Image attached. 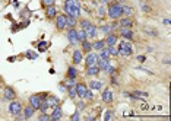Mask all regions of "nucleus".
I'll use <instances>...</instances> for the list:
<instances>
[{
    "label": "nucleus",
    "instance_id": "49",
    "mask_svg": "<svg viewBox=\"0 0 171 121\" xmlns=\"http://www.w3.org/2000/svg\"><path fill=\"white\" fill-rule=\"evenodd\" d=\"M84 108H85V104H84V102H80V104L78 105V109L80 111V109H84Z\"/></svg>",
    "mask_w": 171,
    "mask_h": 121
},
{
    "label": "nucleus",
    "instance_id": "23",
    "mask_svg": "<svg viewBox=\"0 0 171 121\" xmlns=\"http://www.w3.org/2000/svg\"><path fill=\"white\" fill-rule=\"evenodd\" d=\"M76 22H78V19H76V18L66 15V28H75V27H76Z\"/></svg>",
    "mask_w": 171,
    "mask_h": 121
},
{
    "label": "nucleus",
    "instance_id": "37",
    "mask_svg": "<svg viewBox=\"0 0 171 121\" xmlns=\"http://www.w3.org/2000/svg\"><path fill=\"white\" fill-rule=\"evenodd\" d=\"M114 117H116V115H114V112H113V111H107V112H105V115H104V120L105 121H110V120H113Z\"/></svg>",
    "mask_w": 171,
    "mask_h": 121
},
{
    "label": "nucleus",
    "instance_id": "16",
    "mask_svg": "<svg viewBox=\"0 0 171 121\" xmlns=\"http://www.w3.org/2000/svg\"><path fill=\"white\" fill-rule=\"evenodd\" d=\"M46 16L48 19H54V18L57 16V7H56V5H54V6L46 7Z\"/></svg>",
    "mask_w": 171,
    "mask_h": 121
},
{
    "label": "nucleus",
    "instance_id": "11",
    "mask_svg": "<svg viewBox=\"0 0 171 121\" xmlns=\"http://www.w3.org/2000/svg\"><path fill=\"white\" fill-rule=\"evenodd\" d=\"M105 47H113V45H116L118 41V37L114 32H111V34H108L107 37H105Z\"/></svg>",
    "mask_w": 171,
    "mask_h": 121
},
{
    "label": "nucleus",
    "instance_id": "7",
    "mask_svg": "<svg viewBox=\"0 0 171 121\" xmlns=\"http://www.w3.org/2000/svg\"><path fill=\"white\" fill-rule=\"evenodd\" d=\"M84 31H85V34H86V38H88V40H91V38H95V37H97L98 28L95 27L94 23H89V25H88Z\"/></svg>",
    "mask_w": 171,
    "mask_h": 121
},
{
    "label": "nucleus",
    "instance_id": "17",
    "mask_svg": "<svg viewBox=\"0 0 171 121\" xmlns=\"http://www.w3.org/2000/svg\"><path fill=\"white\" fill-rule=\"evenodd\" d=\"M84 60V54H82V50H75L72 55V61L73 64H79L80 61Z\"/></svg>",
    "mask_w": 171,
    "mask_h": 121
},
{
    "label": "nucleus",
    "instance_id": "24",
    "mask_svg": "<svg viewBox=\"0 0 171 121\" xmlns=\"http://www.w3.org/2000/svg\"><path fill=\"white\" fill-rule=\"evenodd\" d=\"M110 64V60L108 59H99L98 57V61H97V66L99 67V70H102L104 72L105 69H107V66Z\"/></svg>",
    "mask_w": 171,
    "mask_h": 121
},
{
    "label": "nucleus",
    "instance_id": "39",
    "mask_svg": "<svg viewBox=\"0 0 171 121\" xmlns=\"http://www.w3.org/2000/svg\"><path fill=\"white\" fill-rule=\"evenodd\" d=\"M107 48H108V51H110V55H114V57L118 55V50L116 48V45H113V47H107Z\"/></svg>",
    "mask_w": 171,
    "mask_h": 121
},
{
    "label": "nucleus",
    "instance_id": "52",
    "mask_svg": "<svg viewBox=\"0 0 171 121\" xmlns=\"http://www.w3.org/2000/svg\"><path fill=\"white\" fill-rule=\"evenodd\" d=\"M0 83H2V79H0Z\"/></svg>",
    "mask_w": 171,
    "mask_h": 121
},
{
    "label": "nucleus",
    "instance_id": "31",
    "mask_svg": "<svg viewBox=\"0 0 171 121\" xmlns=\"http://www.w3.org/2000/svg\"><path fill=\"white\" fill-rule=\"evenodd\" d=\"M67 94H69V98H70V99H75V98H76V89H75V85H73V86H67Z\"/></svg>",
    "mask_w": 171,
    "mask_h": 121
},
{
    "label": "nucleus",
    "instance_id": "25",
    "mask_svg": "<svg viewBox=\"0 0 171 121\" xmlns=\"http://www.w3.org/2000/svg\"><path fill=\"white\" fill-rule=\"evenodd\" d=\"M80 44H82V53H89V51L92 50V42L89 40L82 41Z\"/></svg>",
    "mask_w": 171,
    "mask_h": 121
},
{
    "label": "nucleus",
    "instance_id": "33",
    "mask_svg": "<svg viewBox=\"0 0 171 121\" xmlns=\"http://www.w3.org/2000/svg\"><path fill=\"white\" fill-rule=\"evenodd\" d=\"M85 40H88V38H86L85 31H84V29H79L78 31V41L79 42H82V41H85Z\"/></svg>",
    "mask_w": 171,
    "mask_h": 121
},
{
    "label": "nucleus",
    "instance_id": "21",
    "mask_svg": "<svg viewBox=\"0 0 171 121\" xmlns=\"http://www.w3.org/2000/svg\"><path fill=\"white\" fill-rule=\"evenodd\" d=\"M101 70H99V67L95 64V66H88L86 67V76H97V74L99 73Z\"/></svg>",
    "mask_w": 171,
    "mask_h": 121
},
{
    "label": "nucleus",
    "instance_id": "9",
    "mask_svg": "<svg viewBox=\"0 0 171 121\" xmlns=\"http://www.w3.org/2000/svg\"><path fill=\"white\" fill-rule=\"evenodd\" d=\"M61 117H63V111H61L60 105L53 107V112L50 114V120H51V121H57V120H60Z\"/></svg>",
    "mask_w": 171,
    "mask_h": 121
},
{
    "label": "nucleus",
    "instance_id": "38",
    "mask_svg": "<svg viewBox=\"0 0 171 121\" xmlns=\"http://www.w3.org/2000/svg\"><path fill=\"white\" fill-rule=\"evenodd\" d=\"M140 9H142V10H143L145 13H151V6H148V5H146V3H140Z\"/></svg>",
    "mask_w": 171,
    "mask_h": 121
},
{
    "label": "nucleus",
    "instance_id": "4",
    "mask_svg": "<svg viewBox=\"0 0 171 121\" xmlns=\"http://www.w3.org/2000/svg\"><path fill=\"white\" fill-rule=\"evenodd\" d=\"M67 40H69V44H70V45H76V44H79L78 31H76L75 28H69V31H67Z\"/></svg>",
    "mask_w": 171,
    "mask_h": 121
},
{
    "label": "nucleus",
    "instance_id": "1",
    "mask_svg": "<svg viewBox=\"0 0 171 121\" xmlns=\"http://www.w3.org/2000/svg\"><path fill=\"white\" fill-rule=\"evenodd\" d=\"M107 15L108 18L113 20H118L121 16H123V12H121V5L120 3H111L108 9H107Z\"/></svg>",
    "mask_w": 171,
    "mask_h": 121
},
{
    "label": "nucleus",
    "instance_id": "27",
    "mask_svg": "<svg viewBox=\"0 0 171 121\" xmlns=\"http://www.w3.org/2000/svg\"><path fill=\"white\" fill-rule=\"evenodd\" d=\"M89 87H91V89H94V91H99V89H102V82H99V80H91V83H89Z\"/></svg>",
    "mask_w": 171,
    "mask_h": 121
},
{
    "label": "nucleus",
    "instance_id": "6",
    "mask_svg": "<svg viewBox=\"0 0 171 121\" xmlns=\"http://www.w3.org/2000/svg\"><path fill=\"white\" fill-rule=\"evenodd\" d=\"M54 19H56V28H57L59 31H63V29H66V15L65 13L57 15Z\"/></svg>",
    "mask_w": 171,
    "mask_h": 121
},
{
    "label": "nucleus",
    "instance_id": "47",
    "mask_svg": "<svg viewBox=\"0 0 171 121\" xmlns=\"http://www.w3.org/2000/svg\"><path fill=\"white\" fill-rule=\"evenodd\" d=\"M26 57H28V59H37V54H32V53H26Z\"/></svg>",
    "mask_w": 171,
    "mask_h": 121
},
{
    "label": "nucleus",
    "instance_id": "15",
    "mask_svg": "<svg viewBox=\"0 0 171 121\" xmlns=\"http://www.w3.org/2000/svg\"><path fill=\"white\" fill-rule=\"evenodd\" d=\"M101 98H102V102H105V104H111L113 99H114V95H113V92L110 91V89H104Z\"/></svg>",
    "mask_w": 171,
    "mask_h": 121
},
{
    "label": "nucleus",
    "instance_id": "36",
    "mask_svg": "<svg viewBox=\"0 0 171 121\" xmlns=\"http://www.w3.org/2000/svg\"><path fill=\"white\" fill-rule=\"evenodd\" d=\"M92 98H94V94H92V89H86V92H85V96H84V99H88V101H91Z\"/></svg>",
    "mask_w": 171,
    "mask_h": 121
},
{
    "label": "nucleus",
    "instance_id": "13",
    "mask_svg": "<svg viewBox=\"0 0 171 121\" xmlns=\"http://www.w3.org/2000/svg\"><path fill=\"white\" fill-rule=\"evenodd\" d=\"M75 89H76V96H79L80 99H84L88 86H86L85 83H76V85H75Z\"/></svg>",
    "mask_w": 171,
    "mask_h": 121
},
{
    "label": "nucleus",
    "instance_id": "29",
    "mask_svg": "<svg viewBox=\"0 0 171 121\" xmlns=\"http://www.w3.org/2000/svg\"><path fill=\"white\" fill-rule=\"evenodd\" d=\"M121 12H123V16H132L133 13V9L127 5H121Z\"/></svg>",
    "mask_w": 171,
    "mask_h": 121
},
{
    "label": "nucleus",
    "instance_id": "2",
    "mask_svg": "<svg viewBox=\"0 0 171 121\" xmlns=\"http://www.w3.org/2000/svg\"><path fill=\"white\" fill-rule=\"evenodd\" d=\"M118 54L120 55H123V57H130L132 54H133V48H132V44L129 41H121L120 42V45H118Z\"/></svg>",
    "mask_w": 171,
    "mask_h": 121
},
{
    "label": "nucleus",
    "instance_id": "20",
    "mask_svg": "<svg viewBox=\"0 0 171 121\" xmlns=\"http://www.w3.org/2000/svg\"><path fill=\"white\" fill-rule=\"evenodd\" d=\"M22 112H24V115H25V120H28V118H32L34 112H35V108L31 107V105H28V107H25L24 109H22Z\"/></svg>",
    "mask_w": 171,
    "mask_h": 121
},
{
    "label": "nucleus",
    "instance_id": "30",
    "mask_svg": "<svg viewBox=\"0 0 171 121\" xmlns=\"http://www.w3.org/2000/svg\"><path fill=\"white\" fill-rule=\"evenodd\" d=\"M99 31H101L102 34L108 35V34H111L113 32V28H111V25L108 23V25H102V27H99Z\"/></svg>",
    "mask_w": 171,
    "mask_h": 121
},
{
    "label": "nucleus",
    "instance_id": "51",
    "mask_svg": "<svg viewBox=\"0 0 171 121\" xmlns=\"http://www.w3.org/2000/svg\"><path fill=\"white\" fill-rule=\"evenodd\" d=\"M164 25H170V19H164Z\"/></svg>",
    "mask_w": 171,
    "mask_h": 121
},
{
    "label": "nucleus",
    "instance_id": "8",
    "mask_svg": "<svg viewBox=\"0 0 171 121\" xmlns=\"http://www.w3.org/2000/svg\"><path fill=\"white\" fill-rule=\"evenodd\" d=\"M97 61H98V54L97 53H86V59H85V64L86 67L88 66H95L97 64Z\"/></svg>",
    "mask_w": 171,
    "mask_h": 121
},
{
    "label": "nucleus",
    "instance_id": "19",
    "mask_svg": "<svg viewBox=\"0 0 171 121\" xmlns=\"http://www.w3.org/2000/svg\"><path fill=\"white\" fill-rule=\"evenodd\" d=\"M120 35L125 40H132L133 38V32H132L130 28H120Z\"/></svg>",
    "mask_w": 171,
    "mask_h": 121
},
{
    "label": "nucleus",
    "instance_id": "34",
    "mask_svg": "<svg viewBox=\"0 0 171 121\" xmlns=\"http://www.w3.org/2000/svg\"><path fill=\"white\" fill-rule=\"evenodd\" d=\"M132 95H133L136 99H138L139 96H140V98H148V92H140V91H135Z\"/></svg>",
    "mask_w": 171,
    "mask_h": 121
},
{
    "label": "nucleus",
    "instance_id": "50",
    "mask_svg": "<svg viewBox=\"0 0 171 121\" xmlns=\"http://www.w3.org/2000/svg\"><path fill=\"white\" fill-rule=\"evenodd\" d=\"M111 83H113V85H118V83H117V79H116L114 76L111 77Z\"/></svg>",
    "mask_w": 171,
    "mask_h": 121
},
{
    "label": "nucleus",
    "instance_id": "28",
    "mask_svg": "<svg viewBox=\"0 0 171 121\" xmlns=\"http://www.w3.org/2000/svg\"><path fill=\"white\" fill-rule=\"evenodd\" d=\"M98 57H99V59H108V60H110V57H111V55H110V51H108V48L104 47L102 50H99Z\"/></svg>",
    "mask_w": 171,
    "mask_h": 121
},
{
    "label": "nucleus",
    "instance_id": "5",
    "mask_svg": "<svg viewBox=\"0 0 171 121\" xmlns=\"http://www.w3.org/2000/svg\"><path fill=\"white\" fill-rule=\"evenodd\" d=\"M63 9H65V12L69 15V16H73V18H76V19L80 16V9H79V7H73V6H69V5H65Z\"/></svg>",
    "mask_w": 171,
    "mask_h": 121
},
{
    "label": "nucleus",
    "instance_id": "40",
    "mask_svg": "<svg viewBox=\"0 0 171 121\" xmlns=\"http://www.w3.org/2000/svg\"><path fill=\"white\" fill-rule=\"evenodd\" d=\"M39 121H50V115L47 114V112H41V115H39Z\"/></svg>",
    "mask_w": 171,
    "mask_h": 121
},
{
    "label": "nucleus",
    "instance_id": "42",
    "mask_svg": "<svg viewBox=\"0 0 171 121\" xmlns=\"http://www.w3.org/2000/svg\"><path fill=\"white\" fill-rule=\"evenodd\" d=\"M104 72H105V73H108V74H113L114 72H116V67H114V66H111V64H108Z\"/></svg>",
    "mask_w": 171,
    "mask_h": 121
},
{
    "label": "nucleus",
    "instance_id": "45",
    "mask_svg": "<svg viewBox=\"0 0 171 121\" xmlns=\"http://www.w3.org/2000/svg\"><path fill=\"white\" fill-rule=\"evenodd\" d=\"M38 50H39V51H44V50H46V48H47V42H39V45H38Z\"/></svg>",
    "mask_w": 171,
    "mask_h": 121
},
{
    "label": "nucleus",
    "instance_id": "41",
    "mask_svg": "<svg viewBox=\"0 0 171 121\" xmlns=\"http://www.w3.org/2000/svg\"><path fill=\"white\" fill-rule=\"evenodd\" d=\"M41 2H43V5H44V6H54V5H56V0H41Z\"/></svg>",
    "mask_w": 171,
    "mask_h": 121
},
{
    "label": "nucleus",
    "instance_id": "3",
    "mask_svg": "<svg viewBox=\"0 0 171 121\" xmlns=\"http://www.w3.org/2000/svg\"><path fill=\"white\" fill-rule=\"evenodd\" d=\"M22 109H24V108H22V104L18 102V101H15V99L9 104V112H10L13 117H16L18 114H20V112H22Z\"/></svg>",
    "mask_w": 171,
    "mask_h": 121
},
{
    "label": "nucleus",
    "instance_id": "43",
    "mask_svg": "<svg viewBox=\"0 0 171 121\" xmlns=\"http://www.w3.org/2000/svg\"><path fill=\"white\" fill-rule=\"evenodd\" d=\"M105 13H107V10H105V7L101 5V6H98V16H105Z\"/></svg>",
    "mask_w": 171,
    "mask_h": 121
},
{
    "label": "nucleus",
    "instance_id": "46",
    "mask_svg": "<svg viewBox=\"0 0 171 121\" xmlns=\"http://www.w3.org/2000/svg\"><path fill=\"white\" fill-rule=\"evenodd\" d=\"M66 85H67V86H73V85H75V79H70V77H67V80H66Z\"/></svg>",
    "mask_w": 171,
    "mask_h": 121
},
{
    "label": "nucleus",
    "instance_id": "22",
    "mask_svg": "<svg viewBox=\"0 0 171 121\" xmlns=\"http://www.w3.org/2000/svg\"><path fill=\"white\" fill-rule=\"evenodd\" d=\"M105 47V41L104 40H97L92 42V50H95V51H99V50H102Z\"/></svg>",
    "mask_w": 171,
    "mask_h": 121
},
{
    "label": "nucleus",
    "instance_id": "26",
    "mask_svg": "<svg viewBox=\"0 0 171 121\" xmlns=\"http://www.w3.org/2000/svg\"><path fill=\"white\" fill-rule=\"evenodd\" d=\"M67 77H70V79H76L78 77V69L75 67V66L67 67Z\"/></svg>",
    "mask_w": 171,
    "mask_h": 121
},
{
    "label": "nucleus",
    "instance_id": "18",
    "mask_svg": "<svg viewBox=\"0 0 171 121\" xmlns=\"http://www.w3.org/2000/svg\"><path fill=\"white\" fill-rule=\"evenodd\" d=\"M132 25H133V22H132V19L129 16L118 19V27L120 28H132Z\"/></svg>",
    "mask_w": 171,
    "mask_h": 121
},
{
    "label": "nucleus",
    "instance_id": "44",
    "mask_svg": "<svg viewBox=\"0 0 171 121\" xmlns=\"http://www.w3.org/2000/svg\"><path fill=\"white\" fill-rule=\"evenodd\" d=\"M70 118H72V121H78L79 118H80V114H79V109L76 111V112H75V114L72 115V117H70Z\"/></svg>",
    "mask_w": 171,
    "mask_h": 121
},
{
    "label": "nucleus",
    "instance_id": "32",
    "mask_svg": "<svg viewBox=\"0 0 171 121\" xmlns=\"http://www.w3.org/2000/svg\"><path fill=\"white\" fill-rule=\"evenodd\" d=\"M65 5H69V6L79 7V9H80V2H79V0H66Z\"/></svg>",
    "mask_w": 171,
    "mask_h": 121
},
{
    "label": "nucleus",
    "instance_id": "10",
    "mask_svg": "<svg viewBox=\"0 0 171 121\" xmlns=\"http://www.w3.org/2000/svg\"><path fill=\"white\" fill-rule=\"evenodd\" d=\"M41 101H43L41 94H35V95H31V96H29V105H31V107H34L35 109H38Z\"/></svg>",
    "mask_w": 171,
    "mask_h": 121
},
{
    "label": "nucleus",
    "instance_id": "12",
    "mask_svg": "<svg viewBox=\"0 0 171 121\" xmlns=\"http://www.w3.org/2000/svg\"><path fill=\"white\" fill-rule=\"evenodd\" d=\"M44 101L47 102L48 108H53V107H56V105H59L60 104V99L57 98V96H54V95H48V94H47V96L44 98Z\"/></svg>",
    "mask_w": 171,
    "mask_h": 121
},
{
    "label": "nucleus",
    "instance_id": "48",
    "mask_svg": "<svg viewBox=\"0 0 171 121\" xmlns=\"http://www.w3.org/2000/svg\"><path fill=\"white\" fill-rule=\"evenodd\" d=\"M138 60L140 61V63H143V61L146 60V57H145V55H138Z\"/></svg>",
    "mask_w": 171,
    "mask_h": 121
},
{
    "label": "nucleus",
    "instance_id": "14",
    "mask_svg": "<svg viewBox=\"0 0 171 121\" xmlns=\"http://www.w3.org/2000/svg\"><path fill=\"white\" fill-rule=\"evenodd\" d=\"M3 95H5V99H9V101H13L16 98V92L13 91V87L6 86L3 89Z\"/></svg>",
    "mask_w": 171,
    "mask_h": 121
},
{
    "label": "nucleus",
    "instance_id": "35",
    "mask_svg": "<svg viewBox=\"0 0 171 121\" xmlns=\"http://www.w3.org/2000/svg\"><path fill=\"white\" fill-rule=\"evenodd\" d=\"M91 23V20H88V19H80L79 20V25H80V29H85L88 25Z\"/></svg>",
    "mask_w": 171,
    "mask_h": 121
}]
</instances>
